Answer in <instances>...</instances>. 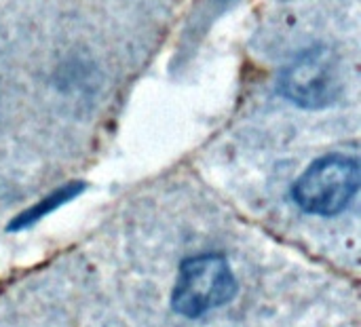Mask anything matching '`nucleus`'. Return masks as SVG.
I'll use <instances>...</instances> for the list:
<instances>
[{"label": "nucleus", "mask_w": 361, "mask_h": 327, "mask_svg": "<svg viewBox=\"0 0 361 327\" xmlns=\"http://www.w3.org/2000/svg\"><path fill=\"white\" fill-rule=\"evenodd\" d=\"M279 87L281 93L300 108H326L341 93L338 61L328 47H311L286 66Z\"/></svg>", "instance_id": "7ed1b4c3"}, {"label": "nucleus", "mask_w": 361, "mask_h": 327, "mask_svg": "<svg viewBox=\"0 0 361 327\" xmlns=\"http://www.w3.org/2000/svg\"><path fill=\"white\" fill-rule=\"evenodd\" d=\"M82 190H85V184L82 182H70L66 186H59L57 190H53L44 199H40L38 203H34L32 207H27L25 211H21L17 218H13V222L8 224V230L11 233H17V230H25V228L38 224L42 218H47L49 214H53L61 205H66L72 199H76Z\"/></svg>", "instance_id": "20e7f679"}, {"label": "nucleus", "mask_w": 361, "mask_h": 327, "mask_svg": "<svg viewBox=\"0 0 361 327\" xmlns=\"http://www.w3.org/2000/svg\"><path fill=\"white\" fill-rule=\"evenodd\" d=\"M237 277L222 254L190 256L180 264L171 309L186 319H199L235 300Z\"/></svg>", "instance_id": "f257e3e1"}, {"label": "nucleus", "mask_w": 361, "mask_h": 327, "mask_svg": "<svg viewBox=\"0 0 361 327\" xmlns=\"http://www.w3.org/2000/svg\"><path fill=\"white\" fill-rule=\"evenodd\" d=\"M361 169L357 156L328 154L307 167V171L294 182V203L311 216H338L357 197Z\"/></svg>", "instance_id": "f03ea898"}]
</instances>
